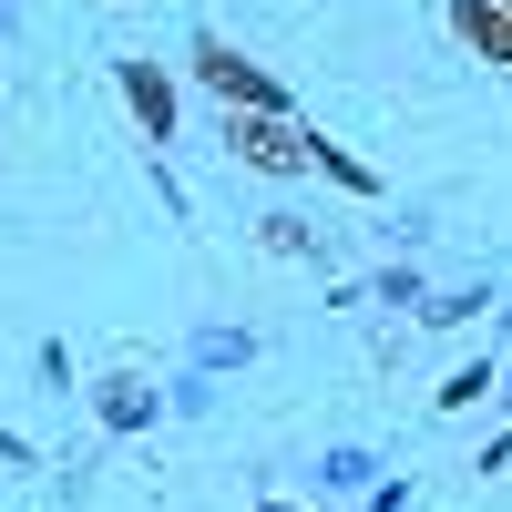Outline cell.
I'll return each mask as SVG.
<instances>
[{
	"instance_id": "6da1fadb",
	"label": "cell",
	"mask_w": 512,
	"mask_h": 512,
	"mask_svg": "<svg viewBox=\"0 0 512 512\" xmlns=\"http://www.w3.org/2000/svg\"><path fill=\"white\" fill-rule=\"evenodd\" d=\"M226 154L256 175H318V134H297L287 113H236L226 103Z\"/></svg>"
},
{
	"instance_id": "7a4b0ae2",
	"label": "cell",
	"mask_w": 512,
	"mask_h": 512,
	"mask_svg": "<svg viewBox=\"0 0 512 512\" xmlns=\"http://www.w3.org/2000/svg\"><path fill=\"white\" fill-rule=\"evenodd\" d=\"M195 82H205V93H226L236 113H287L277 72H256L246 52H226V41H195Z\"/></svg>"
},
{
	"instance_id": "3957f363",
	"label": "cell",
	"mask_w": 512,
	"mask_h": 512,
	"mask_svg": "<svg viewBox=\"0 0 512 512\" xmlns=\"http://www.w3.org/2000/svg\"><path fill=\"white\" fill-rule=\"evenodd\" d=\"M113 82H123V103H134V123L154 144H175V82H164L154 62H113Z\"/></svg>"
},
{
	"instance_id": "277c9868",
	"label": "cell",
	"mask_w": 512,
	"mask_h": 512,
	"mask_svg": "<svg viewBox=\"0 0 512 512\" xmlns=\"http://www.w3.org/2000/svg\"><path fill=\"white\" fill-rule=\"evenodd\" d=\"M451 31L472 41V62H502L512 72V0H451Z\"/></svg>"
},
{
	"instance_id": "5b68a950",
	"label": "cell",
	"mask_w": 512,
	"mask_h": 512,
	"mask_svg": "<svg viewBox=\"0 0 512 512\" xmlns=\"http://www.w3.org/2000/svg\"><path fill=\"white\" fill-rule=\"evenodd\" d=\"M103 420H113V431H144V420H154V390H144V379H103Z\"/></svg>"
}]
</instances>
